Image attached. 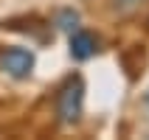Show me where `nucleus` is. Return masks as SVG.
<instances>
[{
  "label": "nucleus",
  "mask_w": 149,
  "mask_h": 140,
  "mask_svg": "<svg viewBox=\"0 0 149 140\" xmlns=\"http://www.w3.org/2000/svg\"><path fill=\"white\" fill-rule=\"evenodd\" d=\"M141 0H116V6L118 8H132V6H138Z\"/></svg>",
  "instance_id": "5"
},
{
  "label": "nucleus",
  "mask_w": 149,
  "mask_h": 140,
  "mask_svg": "<svg viewBox=\"0 0 149 140\" xmlns=\"http://www.w3.org/2000/svg\"><path fill=\"white\" fill-rule=\"evenodd\" d=\"M96 50H99V39H96L90 31L73 28V34H70V56L84 62V59H90Z\"/></svg>",
  "instance_id": "3"
},
{
  "label": "nucleus",
  "mask_w": 149,
  "mask_h": 140,
  "mask_svg": "<svg viewBox=\"0 0 149 140\" xmlns=\"http://www.w3.org/2000/svg\"><path fill=\"white\" fill-rule=\"evenodd\" d=\"M76 23H79V14H76L73 8H65V11H59V14H56V25H59V28H65V31H73Z\"/></svg>",
  "instance_id": "4"
},
{
  "label": "nucleus",
  "mask_w": 149,
  "mask_h": 140,
  "mask_svg": "<svg viewBox=\"0 0 149 140\" xmlns=\"http://www.w3.org/2000/svg\"><path fill=\"white\" fill-rule=\"evenodd\" d=\"M0 70L11 79H28L34 70V53L25 48H8L0 53Z\"/></svg>",
  "instance_id": "2"
},
{
  "label": "nucleus",
  "mask_w": 149,
  "mask_h": 140,
  "mask_svg": "<svg viewBox=\"0 0 149 140\" xmlns=\"http://www.w3.org/2000/svg\"><path fill=\"white\" fill-rule=\"evenodd\" d=\"M84 104V81L82 76H70L56 92V115L62 123H76Z\"/></svg>",
  "instance_id": "1"
}]
</instances>
